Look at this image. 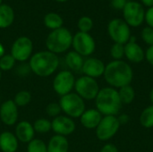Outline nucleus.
<instances>
[{"instance_id":"f257e3e1","label":"nucleus","mask_w":153,"mask_h":152,"mask_svg":"<svg viewBox=\"0 0 153 152\" xmlns=\"http://www.w3.org/2000/svg\"><path fill=\"white\" fill-rule=\"evenodd\" d=\"M103 77L109 87L118 90L132 83L134 80V70L124 60H112L106 65Z\"/></svg>"},{"instance_id":"f03ea898","label":"nucleus","mask_w":153,"mask_h":152,"mask_svg":"<svg viewBox=\"0 0 153 152\" xmlns=\"http://www.w3.org/2000/svg\"><path fill=\"white\" fill-rule=\"evenodd\" d=\"M96 109L102 116H117L122 108L118 90L112 87H104L100 90L95 98Z\"/></svg>"},{"instance_id":"7ed1b4c3","label":"nucleus","mask_w":153,"mask_h":152,"mask_svg":"<svg viewBox=\"0 0 153 152\" xmlns=\"http://www.w3.org/2000/svg\"><path fill=\"white\" fill-rule=\"evenodd\" d=\"M59 59L57 55L50 51H39L34 54L29 62L30 71L39 77H48L58 68Z\"/></svg>"},{"instance_id":"20e7f679","label":"nucleus","mask_w":153,"mask_h":152,"mask_svg":"<svg viewBox=\"0 0 153 152\" xmlns=\"http://www.w3.org/2000/svg\"><path fill=\"white\" fill-rule=\"evenodd\" d=\"M73 43L72 33L64 27L54 30L46 39V46L48 51L57 55L67 51Z\"/></svg>"},{"instance_id":"39448f33","label":"nucleus","mask_w":153,"mask_h":152,"mask_svg":"<svg viewBox=\"0 0 153 152\" xmlns=\"http://www.w3.org/2000/svg\"><path fill=\"white\" fill-rule=\"evenodd\" d=\"M61 110L71 118H80L86 110L85 101L75 92L62 96L59 100Z\"/></svg>"},{"instance_id":"423d86ee","label":"nucleus","mask_w":153,"mask_h":152,"mask_svg":"<svg viewBox=\"0 0 153 152\" xmlns=\"http://www.w3.org/2000/svg\"><path fill=\"white\" fill-rule=\"evenodd\" d=\"M75 93L84 100H94L100 88L96 79L82 75L75 80Z\"/></svg>"},{"instance_id":"0eeeda50","label":"nucleus","mask_w":153,"mask_h":152,"mask_svg":"<svg viewBox=\"0 0 153 152\" xmlns=\"http://www.w3.org/2000/svg\"><path fill=\"white\" fill-rule=\"evenodd\" d=\"M130 28L123 19L115 18L108 22V33L114 43L126 45L132 37Z\"/></svg>"},{"instance_id":"6e6552de","label":"nucleus","mask_w":153,"mask_h":152,"mask_svg":"<svg viewBox=\"0 0 153 152\" xmlns=\"http://www.w3.org/2000/svg\"><path fill=\"white\" fill-rule=\"evenodd\" d=\"M123 11V20L130 26L137 28L143 24L145 17V10L137 1H127Z\"/></svg>"},{"instance_id":"1a4fd4ad","label":"nucleus","mask_w":153,"mask_h":152,"mask_svg":"<svg viewBox=\"0 0 153 152\" xmlns=\"http://www.w3.org/2000/svg\"><path fill=\"white\" fill-rule=\"evenodd\" d=\"M120 126L117 116H103L100 123L95 129L96 136L101 142H108L118 133Z\"/></svg>"},{"instance_id":"9d476101","label":"nucleus","mask_w":153,"mask_h":152,"mask_svg":"<svg viewBox=\"0 0 153 152\" xmlns=\"http://www.w3.org/2000/svg\"><path fill=\"white\" fill-rule=\"evenodd\" d=\"M75 80L76 79L71 71H61L55 76L53 80V90L60 97L69 94L74 89Z\"/></svg>"},{"instance_id":"9b49d317","label":"nucleus","mask_w":153,"mask_h":152,"mask_svg":"<svg viewBox=\"0 0 153 152\" xmlns=\"http://www.w3.org/2000/svg\"><path fill=\"white\" fill-rule=\"evenodd\" d=\"M74 51L81 55L82 56H90L92 55L96 49V43L91 35L86 32H77L73 36Z\"/></svg>"},{"instance_id":"f8f14e48","label":"nucleus","mask_w":153,"mask_h":152,"mask_svg":"<svg viewBox=\"0 0 153 152\" xmlns=\"http://www.w3.org/2000/svg\"><path fill=\"white\" fill-rule=\"evenodd\" d=\"M33 50V44L31 40L27 37L18 38L13 44L11 48V55L15 61L25 62L31 57Z\"/></svg>"},{"instance_id":"ddd939ff","label":"nucleus","mask_w":153,"mask_h":152,"mask_svg":"<svg viewBox=\"0 0 153 152\" xmlns=\"http://www.w3.org/2000/svg\"><path fill=\"white\" fill-rule=\"evenodd\" d=\"M51 129L56 134L66 137L75 131L76 125L73 118L67 116H58L51 121Z\"/></svg>"},{"instance_id":"4468645a","label":"nucleus","mask_w":153,"mask_h":152,"mask_svg":"<svg viewBox=\"0 0 153 152\" xmlns=\"http://www.w3.org/2000/svg\"><path fill=\"white\" fill-rule=\"evenodd\" d=\"M105 68L106 65L102 60L97 57H88L83 62L82 73L83 75L97 79L103 76Z\"/></svg>"},{"instance_id":"2eb2a0df","label":"nucleus","mask_w":153,"mask_h":152,"mask_svg":"<svg viewBox=\"0 0 153 152\" xmlns=\"http://www.w3.org/2000/svg\"><path fill=\"white\" fill-rule=\"evenodd\" d=\"M0 120L7 126L14 125L18 120V107L13 99L3 102L0 106Z\"/></svg>"},{"instance_id":"dca6fc26","label":"nucleus","mask_w":153,"mask_h":152,"mask_svg":"<svg viewBox=\"0 0 153 152\" xmlns=\"http://www.w3.org/2000/svg\"><path fill=\"white\" fill-rule=\"evenodd\" d=\"M125 56L133 64L142 63L145 59V51L136 42L134 36H132L130 40L125 45Z\"/></svg>"},{"instance_id":"f3484780","label":"nucleus","mask_w":153,"mask_h":152,"mask_svg":"<svg viewBox=\"0 0 153 152\" xmlns=\"http://www.w3.org/2000/svg\"><path fill=\"white\" fill-rule=\"evenodd\" d=\"M102 117L103 116L96 108H90V109H86L83 112V114L81 116L80 122L84 128L92 130L97 128Z\"/></svg>"},{"instance_id":"a211bd4d","label":"nucleus","mask_w":153,"mask_h":152,"mask_svg":"<svg viewBox=\"0 0 153 152\" xmlns=\"http://www.w3.org/2000/svg\"><path fill=\"white\" fill-rule=\"evenodd\" d=\"M35 131L33 125L28 121H21L16 125L15 136L19 142L23 143H29L34 139Z\"/></svg>"},{"instance_id":"6ab92c4d","label":"nucleus","mask_w":153,"mask_h":152,"mask_svg":"<svg viewBox=\"0 0 153 152\" xmlns=\"http://www.w3.org/2000/svg\"><path fill=\"white\" fill-rule=\"evenodd\" d=\"M18 139L11 132H3L0 134V150L3 152H16Z\"/></svg>"},{"instance_id":"aec40b11","label":"nucleus","mask_w":153,"mask_h":152,"mask_svg":"<svg viewBox=\"0 0 153 152\" xmlns=\"http://www.w3.org/2000/svg\"><path fill=\"white\" fill-rule=\"evenodd\" d=\"M48 152H68L69 142L66 137L61 135H54L50 138L48 145Z\"/></svg>"},{"instance_id":"412c9836","label":"nucleus","mask_w":153,"mask_h":152,"mask_svg":"<svg viewBox=\"0 0 153 152\" xmlns=\"http://www.w3.org/2000/svg\"><path fill=\"white\" fill-rule=\"evenodd\" d=\"M65 62L69 71L74 73H82L83 65V56L76 53L75 51H70L66 54L65 57Z\"/></svg>"},{"instance_id":"4be33fe9","label":"nucleus","mask_w":153,"mask_h":152,"mask_svg":"<svg viewBox=\"0 0 153 152\" xmlns=\"http://www.w3.org/2000/svg\"><path fill=\"white\" fill-rule=\"evenodd\" d=\"M14 20V13L12 7L7 4L0 5V29L9 27Z\"/></svg>"},{"instance_id":"5701e85b","label":"nucleus","mask_w":153,"mask_h":152,"mask_svg":"<svg viewBox=\"0 0 153 152\" xmlns=\"http://www.w3.org/2000/svg\"><path fill=\"white\" fill-rule=\"evenodd\" d=\"M117 90L122 105H129L134 102L135 99V90L131 84L124 86Z\"/></svg>"},{"instance_id":"b1692460","label":"nucleus","mask_w":153,"mask_h":152,"mask_svg":"<svg viewBox=\"0 0 153 152\" xmlns=\"http://www.w3.org/2000/svg\"><path fill=\"white\" fill-rule=\"evenodd\" d=\"M140 124L146 129L153 128V105H150L145 108L139 117Z\"/></svg>"},{"instance_id":"393cba45","label":"nucleus","mask_w":153,"mask_h":152,"mask_svg":"<svg viewBox=\"0 0 153 152\" xmlns=\"http://www.w3.org/2000/svg\"><path fill=\"white\" fill-rule=\"evenodd\" d=\"M44 23L45 25L51 30H56L62 27L63 25V19L60 15L55 13H48L44 18Z\"/></svg>"},{"instance_id":"a878e982","label":"nucleus","mask_w":153,"mask_h":152,"mask_svg":"<svg viewBox=\"0 0 153 152\" xmlns=\"http://www.w3.org/2000/svg\"><path fill=\"white\" fill-rule=\"evenodd\" d=\"M13 100L17 107H25L30 102L31 94L28 90H20L15 94Z\"/></svg>"},{"instance_id":"bb28decb","label":"nucleus","mask_w":153,"mask_h":152,"mask_svg":"<svg viewBox=\"0 0 153 152\" xmlns=\"http://www.w3.org/2000/svg\"><path fill=\"white\" fill-rule=\"evenodd\" d=\"M35 133H47L51 129V122L46 118H39L32 125Z\"/></svg>"},{"instance_id":"cd10ccee","label":"nucleus","mask_w":153,"mask_h":152,"mask_svg":"<svg viewBox=\"0 0 153 152\" xmlns=\"http://www.w3.org/2000/svg\"><path fill=\"white\" fill-rule=\"evenodd\" d=\"M27 152H48L47 144L40 139H33L28 143Z\"/></svg>"},{"instance_id":"c85d7f7f","label":"nucleus","mask_w":153,"mask_h":152,"mask_svg":"<svg viewBox=\"0 0 153 152\" xmlns=\"http://www.w3.org/2000/svg\"><path fill=\"white\" fill-rule=\"evenodd\" d=\"M110 56L113 60H123L125 57V45L114 43L110 47Z\"/></svg>"},{"instance_id":"c756f323","label":"nucleus","mask_w":153,"mask_h":152,"mask_svg":"<svg viewBox=\"0 0 153 152\" xmlns=\"http://www.w3.org/2000/svg\"><path fill=\"white\" fill-rule=\"evenodd\" d=\"M15 65V59L13 56L10 55H4L0 57V70L1 71H10L13 68Z\"/></svg>"},{"instance_id":"7c9ffc66","label":"nucleus","mask_w":153,"mask_h":152,"mask_svg":"<svg viewBox=\"0 0 153 152\" xmlns=\"http://www.w3.org/2000/svg\"><path fill=\"white\" fill-rule=\"evenodd\" d=\"M78 28L81 32L89 33L90 30L93 28V22L89 16H82L78 21Z\"/></svg>"},{"instance_id":"2f4dec72","label":"nucleus","mask_w":153,"mask_h":152,"mask_svg":"<svg viewBox=\"0 0 153 152\" xmlns=\"http://www.w3.org/2000/svg\"><path fill=\"white\" fill-rule=\"evenodd\" d=\"M141 37H142V39L143 41L148 45L149 47L150 46H152L153 45V29L149 27V26H146L144 27L143 30H142V32H141Z\"/></svg>"},{"instance_id":"473e14b6","label":"nucleus","mask_w":153,"mask_h":152,"mask_svg":"<svg viewBox=\"0 0 153 152\" xmlns=\"http://www.w3.org/2000/svg\"><path fill=\"white\" fill-rule=\"evenodd\" d=\"M61 111L62 110H61L60 105H59V103H56V102H51L46 108L47 115L50 117H53V118L60 116Z\"/></svg>"},{"instance_id":"72a5a7b5","label":"nucleus","mask_w":153,"mask_h":152,"mask_svg":"<svg viewBox=\"0 0 153 152\" xmlns=\"http://www.w3.org/2000/svg\"><path fill=\"white\" fill-rule=\"evenodd\" d=\"M144 22L147 23V26L153 29V6L148 8L147 11H145Z\"/></svg>"},{"instance_id":"f704fd0d","label":"nucleus","mask_w":153,"mask_h":152,"mask_svg":"<svg viewBox=\"0 0 153 152\" xmlns=\"http://www.w3.org/2000/svg\"><path fill=\"white\" fill-rule=\"evenodd\" d=\"M127 3V0H111V5L117 10H123Z\"/></svg>"},{"instance_id":"c9c22d12","label":"nucleus","mask_w":153,"mask_h":152,"mask_svg":"<svg viewBox=\"0 0 153 152\" xmlns=\"http://www.w3.org/2000/svg\"><path fill=\"white\" fill-rule=\"evenodd\" d=\"M145 60L153 66V45L148 47V48L145 50Z\"/></svg>"},{"instance_id":"e433bc0d","label":"nucleus","mask_w":153,"mask_h":152,"mask_svg":"<svg viewBox=\"0 0 153 152\" xmlns=\"http://www.w3.org/2000/svg\"><path fill=\"white\" fill-rule=\"evenodd\" d=\"M100 152H119L118 151V149L117 147L113 144V143H107L105 144Z\"/></svg>"},{"instance_id":"4c0bfd02","label":"nucleus","mask_w":153,"mask_h":152,"mask_svg":"<svg viewBox=\"0 0 153 152\" xmlns=\"http://www.w3.org/2000/svg\"><path fill=\"white\" fill-rule=\"evenodd\" d=\"M117 116V120H118L120 125H126L130 121V117L127 114H120L119 116Z\"/></svg>"},{"instance_id":"58836bf2","label":"nucleus","mask_w":153,"mask_h":152,"mask_svg":"<svg viewBox=\"0 0 153 152\" xmlns=\"http://www.w3.org/2000/svg\"><path fill=\"white\" fill-rule=\"evenodd\" d=\"M141 3L143 5H144L148 8L153 6V0H141Z\"/></svg>"},{"instance_id":"ea45409f","label":"nucleus","mask_w":153,"mask_h":152,"mask_svg":"<svg viewBox=\"0 0 153 152\" xmlns=\"http://www.w3.org/2000/svg\"><path fill=\"white\" fill-rule=\"evenodd\" d=\"M4 55V48L3 47V45L0 43V57H2Z\"/></svg>"},{"instance_id":"a19ab883","label":"nucleus","mask_w":153,"mask_h":152,"mask_svg":"<svg viewBox=\"0 0 153 152\" xmlns=\"http://www.w3.org/2000/svg\"><path fill=\"white\" fill-rule=\"evenodd\" d=\"M149 98H150V101H151L152 105H153V88L151 90V91H150Z\"/></svg>"},{"instance_id":"79ce46f5","label":"nucleus","mask_w":153,"mask_h":152,"mask_svg":"<svg viewBox=\"0 0 153 152\" xmlns=\"http://www.w3.org/2000/svg\"><path fill=\"white\" fill-rule=\"evenodd\" d=\"M56 1H58V2H65L67 0H56Z\"/></svg>"},{"instance_id":"37998d69","label":"nucleus","mask_w":153,"mask_h":152,"mask_svg":"<svg viewBox=\"0 0 153 152\" xmlns=\"http://www.w3.org/2000/svg\"><path fill=\"white\" fill-rule=\"evenodd\" d=\"M1 78H2V71L0 70V81H1Z\"/></svg>"},{"instance_id":"c03bdc74","label":"nucleus","mask_w":153,"mask_h":152,"mask_svg":"<svg viewBox=\"0 0 153 152\" xmlns=\"http://www.w3.org/2000/svg\"><path fill=\"white\" fill-rule=\"evenodd\" d=\"M1 2H2V0H0V5H1Z\"/></svg>"}]
</instances>
